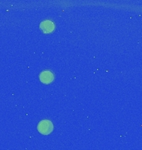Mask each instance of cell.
I'll return each mask as SVG.
<instances>
[{"mask_svg":"<svg viewBox=\"0 0 142 150\" xmlns=\"http://www.w3.org/2000/svg\"><path fill=\"white\" fill-rule=\"evenodd\" d=\"M37 130L44 135L51 134L53 130V124L49 120H42L37 125Z\"/></svg>","mask_w":142,"mask_h":150,"instance_id":"obj_1","label":"cell"},{"mask_svg":"<svg viewBox=\"0 0 142 150\" xmlns=\"http://www.w3.org/2000/svg\"><path fill=\"white\" fill-rule=\"evenodd\" d=\"M39 78H40V80L42 81L43 83H46V84L51 83L54 79L53 74L50 71H43L42 73H41Z\"/></svg>","mask_w":142,"mask_h":150,"instance_id":"obj_2","label":"cell"},{"mask_svg":"<svg viewBox=\"0 0 142 150\" xmlns=\"http://www.w3.org/2000/svg\"><path fill=\"white\" fill-rule=\"evenodd\" d=\"M40 28L42 31L45 33L53 32L54 29V24L51 21H44L40 24Z\"/></svg>","mask_w":142,"mask_h":150,"instance_id":"obj_3","label":"cell"}]
</instances>
